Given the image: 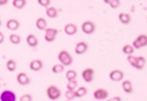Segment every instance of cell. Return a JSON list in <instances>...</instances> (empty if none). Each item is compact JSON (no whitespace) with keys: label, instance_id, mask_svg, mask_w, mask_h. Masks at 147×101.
Wrapping results in <instances>:
<instances>
[{"label":"cell","instance_id":"cell-1","mask_svg":"<svg viewBox=\"0 0 147 101\" xmlns=\"http://www.w3.org/2000/svg\"><path fill=\"white\" fill-rule=\"evenodd\" d=\"M127 62L131 64L132 67H134L135 69L141 70L144 68L145 64H146V59L144 56H134V55H129L127 56Z\"/></svg>","mask_w":147,"mask_h":101},{"label":"cell","instance_id":"cell-2","mask_svg":"<svg viewBox=\"0 0 147 101\" xmlns=\"http://www.w3.org/2000/svg\"><path fill=\"white\" fill-rule=\"evenodd\" d=\"M46 95H47V98L51 99V100H57L61 97V91L59 90V88H57L54 85H51L47 87L46 89Z\"/></svg>","mask_w":147,"mask_h":101},{"label":"cell","instance_id":"cell-3","mask_svg":"<svg viewBox=\"0 0 147 101\" xmlns=\"http://www.w3.org/2000/svg\"><path fill=\"white\" fill-rule=\"evenodd\" d=\"M58 61L59 63L63 64L64 66H70L73 64V57L69 54L68 50H63L58 53Z\"/></svg>","mask_w":147,"mask_h":101},{"label":"cell","instance_id":"cell-4","mask_svg":"<svg viewBox=\"0 0 147 101\" xmlns=\"http://www.w3.org/2000/svg\"><path fill=\"white\" fill-rule=\"evenodd\" d=\"M132 45L134 46V48H136V50L142 48V47H144V46H147V35L146 34H140V35L133 41Z\"/></svg>","mask_w":147,"mask_h":101},{"label":"cell","instance_id":"cell-5","mask_svg":"<svg viewBox=\"0 0 147 101\" xmlns=\"http://www.w3.org/2000/svg\"><path fill=\"white\" fill-rule=\"evenodd\" d=\"M57 33H58V30L57 29H54V28H47L46 31H45V34H44V40L49 43H52L55 41L56 36H57Z\"/></svg>","mask_w":147,"mask_h":101},{"label":"cell","instance_id":"cell-6","mask_svg":"<svg viewBox=\"0 0 147 101\" xmlns=\"http://www.w3.org/2000/svg\"><path fill=\"white\" fill-rule=\"evenodd\" d=\"M81 30H82L84 33H86V34H92V33H94V31H96V24L92 21L87 20V21H85L81 24Z\"/></svg>","mask_w":147,"mask_h":101},{"label":"cell","instance_id":"cell-7","mask_svg":"<svg viewBox=\"0 0 147 101\" xmlns=\"http://www.w3.org/2000/svg\"><path fill=\"white\" fill-rule=\"evenodd\" d=\"M0 101H17V96L11 90H5L0 94Z\"/></svg>","mask_w":147,"mask_h":101},{"label":"cell","instance_id":"cell-8","mask_svg":"<svg viewBox=\"0 0 147 101\" xmlns=\"http://www.w3.org/2000/svg\"><path fill=\"white\" fill-rule=\"evenodd\" d=\"M109 78L112 81H121L124 78V73L121 69H114L109 74Z\"/></svg>","mask_w":147,"mask_h":101},{"label":"cell","instance_id":"cell-9","mask_svg":"<svg viewBox=\"0 0 147 101\" xmlns=\"http://www.w3.org/2000/svg\"><path fill=\"white\" fill-rule=\"evenodd\" d=\"M93 97H94V99H97V100H104V99H108L109 92H108L107 89L99 88V89H97V90H94Z\"/></svg>","mask_w":147,"mask_h":101},{"label":"cell","instance_id":"cell-10","mask_svg":"<svg viewBox=\"0 0 147 101\" xmlns=\"http://www.w3.org/2000/svg\"><path fill=\"white\" fill-rule=\"evenodd\" d=\"M93 76H94L93 68H85L81 73V77L86 82H91L93 80Z\"/></svg>","mask_w":147,"mask_h":101},{"label":"cell","instance_id":"cell-11","mask_svg":"<svg viewBox=\"0 0 147 101\" xmlns=\"http://www.w3.org/2000/svg\"><path fill=\"white\" fill-rule=\"evenodd\" d=\"M17 81H18L19 85H21V86H28V85H30L31 82V79L30 77L26 75L25 73H19L18 75H17Z\"/></svg>","mask_w":147,"mask_h":101},{"label":"cell","instance_id":"cell-12","mask_svg":"<svg viewBox=\"0 0 147 101\" xmlns=\"http://www.w3.org/2000/svg\"><path fill=\"white\" fill-rule=\"evenodd\" d=\"M88 44H87L86 42H84V41H81V42H78L76 46H75V53L77 54V55H82V54H85L87 50H88Z\"/></svg>","mask_w":147,"mask_h":101},{"label":"cell","instance_id":"cell-13","mask_svg":"<svg viewBox=\"0 0 147 101\" xmlns=\"http://www.w3.org/2000/svg\"><path fill=\"white\" fill-rule=\"evenodd\" d=\"M78 31V28H77V25L75 24V23H68L64 26V32H65V34L68 35V36H73L75 35L76 33Z\"/></svg>","mask_w":147,"mask_h":101},{"label":"cell","instance_id":"cell-14","mask_svg":"<svg viewBox=\"0 0 147 101\" xmlns=\"http://www.w3.org/2000/svg\"><path fill=\"white\" fill-rule=\"evenodd\" d=\"M7 29L8 30H10V31H17L19 28H20V22H19V20L17 19H9L7 21Z\"/></svg>","mask_w":147,"mask_h":101},{"label":"cell","instance_id":"cell-15","mask_svg":"<svg viewBox=\"0 0 147 101\" xmlns=\"http://www.w3.org/2000/svg\"><path fill=\"white\" fill-rule=\"evenodd\" d=\"M43 62L41 59H33L30 63V69L33 71H38L43 68Z\"/></svg>","mask_w":147,"mask_h":101},{"label":"cell","instance_id":"cell-16","mask_svg":"<svg viewBox=\"0 0 147 101\" xmlns=\"http://www.w3.org/2000/svg\"><path fill=\"white\" fill-rule=\"evenodd\" d=\"M119 20H120V22H121L122 24L127 25V24H129V23H131L132 18H131V15H129V13L121 12V13H119Z\"/></svg>","mask_w":147,"mask_h":101},{"label":"cell","instance_id":"cell-17","mask_svg":"<svg viewBox=\"0 0 147 101\" xmlns=\"http://www.w3.org/2000/svg\"><path fill=\"white\" fill-rule=\"evenodd\" d=\"M122 89L125 94H132L133 92V83L131 80H123L122 82Z\"/></svg>","mask_w":147,"mask_h":101},{"label":"cell","instance_id":"cell-18","mask_svg":"<svg viewBox=\"0 0 147 101\" xmlns=\"http://www.w3.org/2000/svg\"><path fill=\"white\" fill-rule=\"evenodd\" d=\"M26 43L30 47H36L38 45V40L34 34H29L26 36Z\"/></svg>","mask_w":147,"mask_h":101},{"label":"cell","instance_id":"cell-19","mask_svg":"<svg viewBox=\"0 0 147 101\" xmlns=\"http://www.w3.org/2000/svg\"><path fill=\"white\" fill-rule=\"evenodd\" d=\"M35 25H36V28L40 31H43V30H46V29H47V22H46V20L44 19V18H42V17L37 18L36 21H35Z\"/></svg>","mask_w":147,"mask_h":101},{"label":"cell","instance_id":"cell-20","mask_svg":"<svg viewBox=\"0 0 147 101\" xmlns=\"http://www.w3.org/2000/svg\"><path fill=\"white\" fill-rule=\"evenodd\" d=\"M46 15L51 18V19H54V18H57L58 15V10L56 9L55 7H49L46 8Z\"/></svg>","mask_w":147,"mask_h":101},{"label":"cell","instance_id":"cell-21","mask_svg":"<svg viewBox=\"0 0 147 101\" xmlns=\"http://www.w3.org/2000/svg\"><path fill=\"white\" fill-rule=\"evenodd\" d=\"M87 92H88V89L86 87H78L75 90V96L76 98H82L87 95Z\"/></svg>","mask_w":147,"mask_h":101},{"label":"cell","instance_id":"cell-22","mask_svg":"<svg viewBox=\"0 0 147 101\" xmlns=\"http://www.w3.org/2000/svg\"><path fill=\"white\" fill-rule=\"evenodd\" d=\"M134 50H135V48L132 44H125L122 47V52L124 54H126L127 56H129V55H133Z\"/></svg>","mask_w":147,"mask_h":101},{"label":"cell","instance_id":"cell-23","mask_svg":"<svg viewBox=\"0 0 147 101\" xmlns=\"http://www.w3.org/2000/svg\"><path fill=\"white\" fill-rule=\"evenodd\" d=\"M65 69V66L63 65V64H54L53 66H52V71L54 73V74H61L63 73Z\"/></svg>","mask_w":147,"mask_h":101},{"label":"cell","instance_id":"cell-24","mask_svg":"<svg viewBox=\"0 0 147 101\" xmlns=\"http://www.w3.org/2000/svg\"><path fill=\"white\" fill-rule=\"evenodd\" d=\"M76 78H77V71L74 69H69L66 71V79H67L68 81H70V80H76Z\"/></svg>","mask_w":147,"mask_h":101},{"label":"cell","instance_id":"cell-25","mask_svg":"<svg viewBox=\"0 0 147 101\" xmlns=\"http://www.w3.org/2000/svg\"><path fill=\"white\" fill-rule=\"evenodd\" d=\"M6 67L9 71H14V70L17 69V62L14 59H8Z\"/></svg>","mask_w":147,"mask_h":101},{"label":"cell","instance_id":"cell-26","mask_svg":"<svg viewBox=\"0 0 147 101\" xmlns=\"http://www.w3.org/2000/svg\"><path fill=\"white\" fill-rule=\"evenodd\" d=\"M12 5L17 9H23L26 6V0H13Z\"/></svg>","mask_w":147,"mask_h":101},{"label":"cell","instance_id":"cell-27","mask_svg":"<svg viewBox=\"0 0 147 101\" xmlns=\"http://www.w3.org/2000/svg\"><path fill=\"white\" fill-rule=\"evenodd\" d=\"M9 40H10V42L13 45H18L21 43V38H20V35H18V34H11L9 36Z\"/></svg>","mask_w":147,"mask_h":101},{"label":"cell","instance_id":"cell-28","mask_svg":"<svg viewBox=\"0 0 147 101\" xmlns=\"http://www.w3.org/2000/svg\"><path fill=\"white\" fill-rule=\"evenodd\" d=\"M77 86H78L77 80H70L67 83V90H73V91H75L77 89Z\"/></svg>","mask_w":147,"mask_h":101},{"label":"cell","instance_id":"cell-29","mask_svg":"<svg viewBox=\"0 0 147 101\" xmlns=\"http://www.w3.org/2000/svg\"><path fill=\"white\" fill-rule=\"evenodd\" d=\"M65 97H66V99L67 100H73V99H75L76 98V96H75V91H73V90H67L66 92H65Z\"/></svg>","mask_w":147,"mask_h":101},{"label":"cell","instance_id":"cell-30","mask_svg":"<svg viewBox=\"0 0 147 101\" xmlns=\"http://www.w3.org/2000/svg\"><path fill=\"white\" fill-rule=\"evenodd\" d=\"M37 2L40 6L44 7V8H49L51 5V0H37Z\"/></svg>","mask_w":147,"mask_h":101},{"label":"cell","instance_id":"cell-31","mask_svg":"<svg viewBox=\"0 0 147 101\" xmlns=\"http://www.w3.org/2000/svg\"><path fill=\"white\" fill-rule=\"evenodd\" d=\"M111 6V8L112 9H117V8H119L120 7V5H121V2H120V0H111V2L109 3Z\"/></svg>","mask_w":147,"mask_h":101},{"label":"cell","instance_id":"cell-32","mask_svg":"<svg viewBox=\"0 0 147 101\" xmlns=\"http://www.w3.org/2000/svg\"><path fill=\"white\" fill-rule=\"evenodd\" d=\"M20 101H32V95L30 94H25L20 98Z\"/></svg>","mask_w":147,"mask_h":101},{"label":"cell","instance_id":"cell-33","mask_svg":"<svg viewBox=\"0 0 147 101\" xmlns=\"http://www.w3.org/2000/svg\"><path fill=\"white\" fill-rule=\"evenodd\" d=\"M108 101H122V98H121V97H119V96H115V97L109 98Z\"/></svg>","mask_w":147,"mask_h":101},{"label":"cell","instance_id":"cell-34","mask_svg":"<svg viewBox=\"0 0 147 101\" xmlns=\"http://www.w3.org/2000/svg\"><path fill=\"white\" fill-rule=\"evenodd\" d=\"M5 42V35L2 32H0V44H2Z\"/></svg>","mask_w":147,"mask_h":101},{"label":"cell","instance_id":"cell-35","mask_svg":"<svg viewBox=\"0 0 147 101\" xmlns=\"http://www.w3.org/2000/svg\"><path fill=\"white\" fill-rule=\"evenodd\" d=\"M8 3V0H0V6H5Z\"/></svg>","mask_w":147,"mask_h":101},{"label":"cell","instance_id":"cell-36","mask_svg":"<svg viewBox=\"0 0 147 101\" xmlns=\"http://www.w3.org/2000/svg\"><path fill=\"white\" fill-rule=\"evenodd\" d=\"M103 1L105 2V3H108V5H109V3L111 2V0H103Z\"/></svg>","mask_w":147,"mask_h":101},{"label":"cell","instance_id":"cell-37","mask_svg":"<svg viewBox=\"0 0 147 101\" xmlns=\"http://www.w3.org/2000/svg\"><path fill=\"white\" fill-rule=\"evenodd\" d=\"M1 24H2V22H1V20H0V26H1Z\"/></svg>","mask_w":147,"mask_h":101},{"label":"cell","instance_id":"cell-38","mask_svg":"<svg viewBox=\"0 0 147 101\" xmlns=\"http://www.w3.org/2000/svg\"><path fill=\"white\" fill-rule=\"evenodd\" d=\"M66 101H70V100H66Z\"/></svg>","mask_w":147,"mask_h":101}]
</instances>
